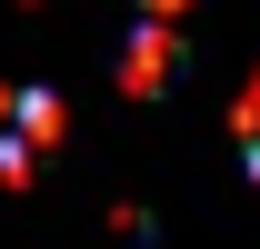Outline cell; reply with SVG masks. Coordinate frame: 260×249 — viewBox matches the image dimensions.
Masks as SVG:
<instances>
[{
    "mask_svg": "<svg viewBox=\"0 0 260 249\" xmlns=\"http://www.w3.org/2000/svg\"><path fill=\"white\" fill-rule=\"evenodd\" d=\"M60 150V100L50 90H0V180H30Z\"/></svg>",
    "mask_w": 260,
    "mask_h": 249,
    "instance_id": "obj_1",
    "label": "cell"
},
{
    "mask_svg": "<svg viewBox=\"0 0 260 249\" xmlns=\"http://www.w3.org/2000/svg\"><path fill=\"white\" fill-rule=\"evenodd\" d=\"M240 150H250V170H260V80H250V100H240Z\"/></svg>",
    "mask_w": 260,
    "mask_h": 249,
    "instance_id": "obj_2",
    "label": "cell"
},
{
    "mask_svg": "<svg viewBox=\"0 0 260 249\" xmlns=\"http://www.w3.org/2000/svg\"><path fill=\"white\" fill-rule=\"evenodd\" d=\"M140 10H150V20H170V10H180V0H140Z\"/></svg>",
    "mask_w": 260,
    "mask_h": 249,
    "instance_id": "obj_3",
    "label": "cell"
}]
</instances>
